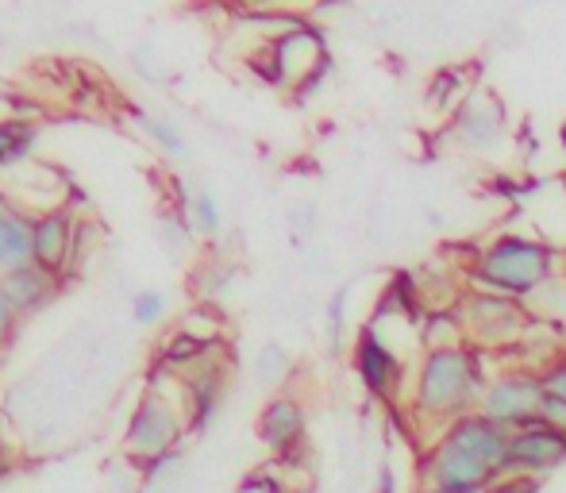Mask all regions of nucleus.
Returning a JSON list of instances; mask_svg holds the SVG:
<instances>
[{
  "label": "nucleus",
  "instance_id": "f257e3e1",
  "mask_svg": "<svg viewBox=\"0 0 566 493\" xmlns=\"http://www.w3.org/2000/svg\"><path fill=\"white\" fill-rule=\"evenodd\" d=\"M490 374L482 367V352L474 347H448V352H424L417 363L409 412L420 428L448 432L454 420L470 417L482 405Z\"/></svg>",
  "mask_w": 566,
  "mask_h": 493
},
{
  "label": "nucleus",
  "instance_id": "f03ea898",
  "mask_svg": "<svg viewBox=\"0 0 566 493\" xmlns=\"http://www.w3.org/2000/svg\"><path fill=\"white\" fill-rule=\"evenodd\" d=\"M563 251L532 235H493L474 254L467 277L474 290L497 293V297L528 301L536 290H544L559 274Z\"/></svg>",
  "mask_w": 566,
  "mask_h": 493
},
{
  "label": "nucleus",
  "instance_id": "7ed1b4c3",
  "mask_svg": "<svg viewBox=\"0 0 566 493\" xmlns=\"http://www.w3.org/2000/svg\"><path fill=\"white\" fill-rule=\"evenodd\" d=\"M462 328H467V344L474 347H516L532 328V316L521 301L497 297V293L470 290L454 305Z\"/></svg>",
  "mask_w": 566,
  "mask_h": 493
},
{
  "label": "nucleus",
  "instance_id": "20e7f679",
  "mask_svg": "<svg viewBox=\"0 0 566 493\" xmlns=\"http://www.w3.org/2000/svg\"><path fill=\"white\" fill-rule=\"evenodd\" d=\"M539 409H544V381H539L536 370H513V374H501V378H490L482 394V412L485 420L501 424L505 432H521V428L536 424Z\"/></svg>",
  "mask_w": 566,
  "mask_h": 493
},
{
  "label": "nucleus",
  "instance_id": "39448f33",
  "mask_svg": "<svg viewBox=\"0 0 566 493\" xmlns=\"http://www.w3.org/2000/svg\"><path fill=\"white\" fill-rule=\"evenodd\" d=\"M566 463V432L547 420L521 428L509 436V455H505V474L501 479H532L539 482L544 474H552L555 466Z\"/></svg>",
  "mask_w": 566,
  "mask_h": 493
},
{
  "label": "nucleus",
  "instance_id": "423d86ee",
  "mask_svg": "<svg viewBox=\"0 0 566 493\" xmlns=\"http://www.w3.org/2000/svg\"><path fill=\"white\" fill-rule=\"evenodd\" d=\"M355 370L374 397H381V401H401L405 363H401V355L386 344L381 328H374V324H366L363 336L355 339Z\"/></svg>",
  "mask_w": 566,
  "mask_h": 493
},
{
  "label": "nucleus",
  "instance_id": "0eeeda50",
  "mask_svg": "<svg viewBox=\"0 0 566 493\" xmlns=\"http://www.w3.org/2000/svg\"><path fill=\"white\" fill-rule=\"evenodd\" d=\"M451 132L474 155H493L505 139V105L490 93H467L454 108Z\"/></svg>",
  "mask_w": 566,
  "mask_h": 493
},
{
  "label": "nucleus",
  "instance_id": "6e6552de",
  "mask_svg": "<svg viewBox=\"0 0 566 493\" xmlns=\"http://www.w3.org/2000/svg\"><path fill=\"white\" fill-rule=\"evenodd\" d=\"M181 436V420L166 397L150 394L147 401L135 409L132 428H127V451L139 459H163Z\"/></svg>",
  "mask_w": 566,
  "mask_h": 493
},
{
  "label": "nucleus",
  "instance_id": "1a4fd4ad",
  "mask_svg": "<svg viewBox=\"0 0 566 493\" xmlns=\"http://www.w3.org/2000/svg\"><path fill=\"white\" fill-rule=\"evenodd\" d=\"M259 440L270 451L290 455L301 440H305V409L293 397H274L259 417Z\"/></svg>",
  "mask_w": 566,
  "mask_h": 493
},
{
  "label": "nucleus",
  "instance_id": "9d476101",
  "mask_svg": "<svg viewBox=\"0 0 566 493\" xmlns=\"http://www.w3.org/2000/svg\"><path fill=\"white\" fill-rule=\"evenodd\" d=\"M70 217L66 212H46V217L35 220L31 228V240H35V266H43L46 274L66 266L70 251H74V240H70Z\"/></svg>",
  "mask_w": 566,
  "mask_h": 493
},
{
  "label": "nucleus",
  "instance_id": "9b49d317",
  "mask_svg": "<svg viewBox=\"0 0 566 493\" xmlns=\"http://www.w3.org/2000/svg\"><path fill=\"white\" fill-rule=\"evenodd\" d=\"M31 220L15 217V212H0V274L28 266L35 259V240H31Z\"/></svg>",
  "mask_w": 566,
  "mask_h": 493
},
{
  "label": "nucleus",
  "instance_id": "f8f14e48",
  "mask_svg": "<svg viewBox=\"0 0 566 493\" xmlns=\"http://www.w3.org/2000/svg\"><path fill=\"white\" fill-rule=\"evenodd\" d=\"M54 277L46 274L43 266H35V262H28V266L12 270V274L0 282V290H4V297L12 301V308H35L46 301V293H51Z\"/></svg>",
  "mask_w": 566,
  "mask_h": 493
},
{
  "label": "nucleus",
  "instance_id": "ddd939ff",
  "mask_svg": "<svg viewBox=\"0 0 566 493\" xmlns=\"http://www.w3.org/2000/svg\"><path fill=\"white\" fill-rule=\"evenodd\" d=\"M220 394H224V370H197L189 378V405H193V428H205L212 420L220 405Z\"/></svg>",
  "mask_w": 566,
  "mask_h": 493
},
{
  "label": "nucleus",
  "instance_id": "4468645a",
  "mask_svg": "<svg viewBox=\"0 0 566 493\" xmlns=\"http://www.w3.org/2000/svg\"><path fill=\"white\" fill-rule=\"evenodd\" d=\"M217 339L209 336H189V332H178L163 344V355H158V370H174V367H193L201 355L212 352Z\"/></svg>",
  "mask_w": 566,
  "mask_h": 493
},
{
  "label": "nucleus",
  "instance_id": "2eb2a0df",
  "mask_svg": "<svg viewBox=\"0 0 566 493\" xmlns=\"http://www.w3.org/2000/svg\"><path fill=\"white\" fill-rule=\"evenodd\" d=\"M31 143H35V124H23V120L0 124V166H12L20 158H28Z\"/></svg>",
  "mask_w": 566,
  "mask_h": 493
},
{
  "label": "nucleus",
  "instance_id": "dca6fc26",
  "mask_svg": "<svg viewBox=\"0 0 566 493\" xmlns=\"http://www.w3.org/2000/svg\"><path fill=\"white\" fill-rule=\"evenodd\" d=\"M193 224L201 228L205 235H217L220 232V204L209 189H197L193 193Z\"/></svg>",
  "mask_w": 566,
  "mask_h": 493
},
{
  "label": "nucleus",
  "instance_id": "f3484780",
  "mask_svg": "<svg viewBox=\"0 0 566 493\" xmlns=\"http://www.w3.org/2000/svg\"><path fill=\"white\" fill-rule=\"evenodd\" d=\"M539 381H544V394H552V397H559V401H566V355H563V359L555 355V359L547 363L544 370H539Z\"/></svg>",
  "mask_w": 566,
  "mask_h": 493
},
{
  "label": "nucleus",
  "instance_id": "a211bd4d",
  "mask_svg": "<svg viewBox=\"0 0 566 493\" xmlns=\"http://www.w3.org/2000/svg\"><path fill=\"white\" fill-rule=\"evenodd\" d=\"M347 297H350V290L347 285H339L336 293H332V301H328V328H332V344H343V316H347Z\"/></svg>",
  "mask_w": 566,
  "mask_h": 493
},
{
  "label": "nucleus",
  "instance_id": "6ab92c4d",
  "mask_svg": "<svg viewBox=\"0 0 566 493\" xmlns=\"http://www.w3.org/2000/svg\"><path fill=\"white\" fill-rule=\"evenodd\" d=\"M163 308H166L163 293H139V297H135V321H139V324H155L158 316H163Z\"/></svg>",
  "mask_w": 566,
  "mask_h": 493
},
{
  "label": "nucleus",
  "instance_id": "aec40b11",
  "mask_svg": "<svg viewBox=\"0 0 566 493\" xmlns=\"http://www.w3.org/2000/svg\"><path fill=\"white\" fill-rule=\"evenodd\" d=\"M285 370V352L277 344H270V347H262V355H259V374L262 378H277V374Z\"/></svg>",
  "mask_w": 566,
  "mask_h": 493
},
{
  "label": "nucleus",
  "instance_id": "412c9836",
  "mask_svg": "<svg viewBox=\"0 0 566 493\" xmlns=\"http://www.w3.org/2000/svg\"><path fill=\"white\" fill-rule=\"evenodd\" d=\"M147 132L155 135V139L163 143L170 155H181V150H186V147H181V139H178V132H174V127H166L163 120H147Z\"/></svg>",
  "mask_w": 566,
  "mask_h": 493
},
{
  "label": "nucleus",
  "instance_id": "4be33fe9",
  "mask_svg": "<svg viewBox=\"0 0 566 493\" xmlns=\"http://www.w3.org/2000/svg\"><path fill=\"white\" fill-rule=\"evenodd\" d=\"M12 313H15L12 301H8V297H4V290H0V344H4L8 332H12Z\"/></svg>",
  "mask_w": 566,
  "mask_h": 493
},
{
  "label": "nucleus",
  "instance_id": "5701e85b",
  "mask_svg": "<svg viewBox=\"0 0 566 493\" xmlns=\"http://www.w3.org/2000/svg\"><path fill=\"white\" fill-rule=\"evenodd\" d=\"M559 143H563V150H566V124L559 127Z\"/></svg>",
  "mask_w": 566,
  "mask_h": 493
},
{
  "label": "nucleus",
  "instance_id": "b1692460",
  "mask_svg": "<svg viewBox=\"0 0 566 493\" xmlns=\"http://www.w3.org/2000/svg\"><path fill=\"white\" fill-rule=\"evenodd\" d=\"M563 189H566V174H563Z\"/></svg>",
  "mask_w": 566,
  "mask_h": 493
},
{
  "label": "nucleus",
  "instance_id": "393cba45",
  "mask_svg": "<svg viewBox=\"0 0 566 493\" xmlns=\"http://www.w3.org/2000/svg\"><path fill=\"white\" fill-rule=\"evenodd\" d=\"M0 474H4V471H0Z\"/></svg>",
  "mask_w": 566,
  "mask_h": 493
}]
</instances>
